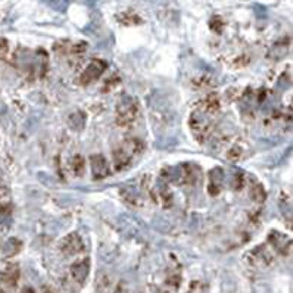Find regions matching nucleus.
<instances>
[{
  "instance_id": "1",
  "label": "nucleus",
  "mask_w": 293,
  "mask_h": 293,
  "mask_svg": "<svg viewBox=\"0 0 293 293\" xmlns=\"http://www.w3.org/2000/svg\"><path fill=\"white\" fill-rule=\"evenodd\" d=\"M142 150H143V145H142V142L137 140V139H132V140L124 142V143L114 152V165H115V170L121 171V170L127 168V167L132 164L133 158H134L136 155H139Z\"/></svg>"
},
{
  "instance_id": "13",
  "label": "nucleus",
  "mask_w": 293,
  "mask_h": 293,
  "mask_svg": "<svg viewBox=\"0 0 293 293\" xmlns=\"http://www.w3.org/2000/svg\"><path fill=\"white\" fill-rule=\"evenodd\" d=\"M211 28L214 29L215 32H221L222 28H224V21L221 19L220 16H214L211 19Z\"/></svg>"
},
{
  "instance_id": "11",
  "label": "nucleus",
  "mask_w": 293,
  "mask_h": 293,
  "mask_svg": "<svg viewBox=\"0 0 293 293\" xmlns=\"http://www.w3.org/2000/svg\"><path fill=\"white\" fill-rule=\"evenodd\" d=\"M118 21L124 25H137V24H142V19L134 14H121Z\"/></svg>"
},
{
  "instance_id": "4",
  "label": "nucleus",
  "mask_w": 293,
  "mask_h": 293,
  "mask_svg": "<svg viewBox=\"0 0 293 293\" xmlns=\"http://www.w3.org/2000/svg\"><path fill=\"white\" fill-rule=\"evenodd\" d=\"M59 249L65 256H75L84 250L83 239L78 233H70L59 242Z\"/></svg>"
},
{
  "instance_id": "3",
  "label": "nucleus",
  "mask_w": 293,
  "mask_h": 293,
  "mask_svg": "<svg viewBox=\"0 0 293 293\" xmlns=\"http://www.w3.org/2000/svg\"><path fill=\"white\" fill-rule=\"evenodd\" d=\"M139 115V108L137 103L133 99L128 101H122L118 106L117 112V122L119 127H130L133 122L136 121V118Z\"/></svg>"
},
{
  "instance_id": "2",
  "label": "nucleus",
  "mask_w": 293,
  "mask_h": 293,
  "mask_svg": "<svg viewBox=\"0 0 293 293\" xmlns=\"http://www.w3.org/2000/svg\"><path fill=\"white\" fill-rule=\"evenodd\" d=\"M19 267L16 264H8L0 270V293L14 292L19 281Z\"/></svg>"
},
{
  "instance_id": "14",
  "label": "nucleus",
  "mask_w": 293,
  "mask_h": 293,
  "mask_svg": "<svg viewBox=\"0 0 293 293\" xmlns=\"http://www.w3.org/2000/svg\"><path fill=\"white\" fill-rule=\"evenodd\" d=\"M112 293H127V290H125L124 284H119V286H118L117 289H115Z\"/></svg>"
},
{
  "instance_id": "8",
  "label": "nucleus",
  "mask_w": 293,
  "mask_h": 293,
  "mask_svg": "<svg viewBox=\"0 0 293 293\" xmlns=\"http://www.w3.org/2000/svg\"><path fill=\"white\" fill-rule=\"evenodd\" d=\"M90 164H91V173L96 180H102L109 176V165L102 155H93L90 158Z\"/></svg>"
},
{
  "instance_id": "6",
  "label": "nucleus",
  "mask_w": 293,
  "mask_h": 293,
  "mask_svg": "<svg viewBox=\"0 0 293 293\" xmlns=\"http://www.w3.org/2000/svg\"><path fill=\"white\" fill-rule=\"evenodd\" d=\"M90 274V259L83 258L71 264L70 267V277L78 287H83L86 284Z\"/></svg>"
},
{
  "instance_id": "12",
  "label": "nucleus",
  "mask_w": 293,
  "mask_h": 293,
  "mask_svg": "<svg viewBox=\"0 0 293 293\" xmlns=\"http://www.w3.org/2000/svg\"><path fill=\"white\" fill-rule=\"evenodd\" d=\"M250 193H252V198H253L255 201H258V202H261V201L265 199V191L259 183L250 184Z\"/></svg>"
},
{
  "instance_id": "16",
  "label": "nucleus",
  "mask_w": 293,
  "mask_h": 293,
  "mask_svg": "<svg viewBox=\"0 0 293 293\" xmlns=\"http://www.w3.org/2000/svg\"><path fill=\"white\" fill-rule=\"evenodd\" d=\"M43 293H53V292H52V289H49V287H43Z\"/></svg>"
},
{
  "instance_id": "9",
  "label": "nucleus",
  "mask_w": 293,
  "mask_h": 293,
  "mask_svg": "<svg viewBox=\"0 0 293 293\" xmlns=\"http://www.w3.org/2000/svg\"><path fill=\"white\" fill-rule=\"evenodd\" d=\"M21 250V242H18L16 239H11L5 243L3 246V253L6 256H14L18 252Z\"/></svg>"
},
{
  "instance_id": "5",
  "label": "nucleus",
  "mask_w": 293,
  "mask_h": 293,
  "mask_svg": "<svg viewBox=\"0 0 293 293\" xmlns=\"http://www.w3.org/2000/svg\"><path fill=\"white\" fill-rule=\"evenodd\" d=\"M108 63L105 60H101V59H94L88 63L87 67L84 68V71L80 75V83L83 86H88L91 84L93 81H96L106 70Z\"/></svg>"
},
{
  "instance_id": "10",
  "label": "nucleus",
  "mask_w": 293,
  "mask_h": 293,
  "mask_svg": "<svg viewBox=\"0 0 293 293\" xmlns=\"http://www.w3.org/2000/svg\"><path fill=\"white\" fill-rule=\"evenodd\" d=\"M71 170L74 171V174L81 176V174L84 173V170H86V162H84V158H83V156H80V155L74 156L73 159H71Z\"/></svg>"
},
{
  "instance_id": "15",
  "label": "nucleus",
  "mask_w": 293,
  "mask_h": 293,
  "mask_svg": "<svg viewBox=\"0 0 293 293\" xmlns=\"http://www.w3.org/2000/svg\"><path fill=\"white\" fill-rule=\"evenodd\" d=\"M21 293H37L32 287H24L22 290H21Z\"/></svg>"
},
{
  "instance_id": "7",
  "label": "nucleus",
  "mask_w": 293,
  "mask_h": 293,
  "mask_svg": "<svg viewBox=\"0 0 293 293\" xmlns=\"http://www.w3.org/2000/svg\"><path fill=\"white\" fill-rule=\"evenodd\" d=\"M248 258H249L248 261H249L250 264L258 267V268L267 267V265H270L273 263V255H271V252H268L264 246H258L256 249L252 250L249 255H248Z\"/></svg>"
}]
</instances>
